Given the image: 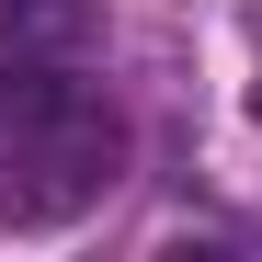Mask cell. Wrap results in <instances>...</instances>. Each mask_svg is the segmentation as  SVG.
Returning a JSON list of instances; mask_svg holds the SVG:
<instances>
[{"label": "cell", "mask_w": 262, "mask_h": 262, "mask_svg": "<svg viewBox=\"0 0 262 262\" xmlns=\"http://www.w3.org/2000/svg\"><path fill=\"white\" fill-rule=\"evenodd\" d=\"M125 160V125L103 114L92 80L57 57H0V228H57L103 205Z\"/></svg>", "instance_id": "6da1fadb"}, {"label": "cell", "mask_w": 262, "mask_h": 262, "mask_svg": "<svg viewBox=\"0 0 262 262\" xmlns=\"http://www.w3.org/2000/svg\"><path fill=\"white\" fill-rule=\"evenodd\" d=\"M251 125H262V80H251Z\"/></svg>", "instance_id": "3957f363"}, {"label": "cell", "mask_w": 262, "mask_h": 262, "mask_svg": "<svg viewBox=\"0 0 262 262\" xmlns=\"http://www.w3.org/2000/svg\"><path fill=\"white\" fill-rule=\"evenodd\" d=\"M92 0H0V57H80Z\"/></svg>", "instance_id": "7a4b0ae2"}]
</instances>
